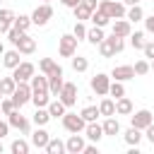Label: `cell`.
I'll return each instance as SVG.
<instances>
[{"label":"cell","instance_id":"cell-5","mask_svg":"<svg viewBox=\"0 0 154 154\" xmlns=\"http://www.w3.org/2000/svg\"><path fill=\"white\" fill-rule=\"evenodd\" d=\"M149 123H154V118H152V111L142 108V111H135V113H130V125H132V128H137V130H144Z\"/></svg>","mask_w":154,"mask_h":154},{"label":"cell","instance_id":"cell-3","mask_svg":"<svg viewBox=\"0 0 154 154\" xmlns=\"http://www.w3.org/2000/svg\"><path fill=\"white\" fill-rule=\"evenodd\" d=\"M51 17H53V7H51L48 2H43V5H38V7L31 12V24H36V26H46Z\"/></svg>","mask_w":154,"mask_h":154},{"label":"cell","instance_id":"cell-4","mask_svg":"<svg viewBox=\"0 0 154 154\" xmlns=\"http://www.w3.org/2000/svg\"><path fill=\"white\" fill-rule=\"evenodd\" d=\"M75 51H77V38H75L72 34H63L60 41H58V53H60L63 58H72Z\"/></svg>","mask_w":154,"mask_h":154},{"label":"cell","instance_id":"cell-2","mask_svg":"<svg viewBox=\"0 0 154 154\" xmlns=\"http://www.w3.org/2000/svg\"><path fill=\"white\" fill-rule=\"evenodd\" d=\"M84 125H87V120L82 118V116H77V113H63V128L67 130V132H82L84 130Z\"/></svg>","mask_w":154,"mask_h":154},{"label":"cell","instance_id":"cell-13","mask_svg":"<svg viewBox=\"0 0 154 154\" xmlns=\"http://www.w3.org/2000/svg\"><path fill=\"white\" fill-rule=\"evenodd\" d=\"M14 48H17L22 55H29V53H34V51H36V41H34L29 34H22V38L14 43Z\"/></svg>","mask_w":154,"mask_h":154},{"label":"cell","instance_id":"cell-26","mask_svg":"<svg viewBox=\"0 0 154 154\" xmlns=\"http://www.w3.org/2000/svg\"><path fill=\"white\" fill-rule=\"evenodd\" d=\"M103 38H106V36H103V29H101V26H94V29L87 31V41H89L91 46H99Z\"/></svg>","mask_w":154,"mask_h":154},{"label":"cell","instance_id":"cell-45","mask_svg":"<svg viewBox=\"0 0 154 154\" xmlns=\"http://www.w3.org/2000/svg\"><path fill=\"white\" fill-rule=\"evenodd\" d=\"M142 51H144V58H154V41H144V46H142Z\"/></svg>","mask_w":154,"mask_h":154},{"label":"cell","instance_id":"cell-44","mask_svg":"<svg viewBox=\"0 0 154 154\" xmlns=\"http://www.w3.org/2000/svg\"><path fill=\"white\" fill-rule=\"evenodd\" d=\"M111 41H113V51H116V53H120V51L125 48V41H123L120 36H113V34H111Z\"/></svg>","mask_w":154,"mask_h":154},{"label":"cell","instance_id":"cell-16","mask_svg":"<svg viewBox=\"0 0 154 154\" xmlns=\"http://www.w3.org/2000/svg\"><path fill=\"white\" fill-rule=\"evenodd\" d=\"M84 132H87V137L91 140V142H99L101 137H103V128L96 123V120H91V123H87L84 125Z\"/></svg>","mask_w":154,"mask_h":154},{"label":"cell","instance_id":"cell-8","mask_svg":"<svg viewBox=\"0 0 154 154\" xmlns=\"http://www.w3.org/2000/svg\"><path fill=\"white\" fill-rule=\"evenodd\" d=\"M34 72H36V67H34L31 63H19V65L12 70V77H14V82H29V79L34 77Z\"/></svg>","mask_w":154,"mask_h":154},{"label":"cell","instance_id":"cell-43","mask_svg":"<svg viewBox=\"0 0 154 154\" xmlns=\"http://www.w3.org/2000/svg\"><path fill=\"white\" fill-rule=\"evenodd\" d=\"M17 106H14V101L12 99H5L2 96V101H0V111H2V116H7V113H12Z\"/></svg>","mask_w":154,"mask_h":154},{"label":"cell","instance_id":"cell-1","mask_svg":"<svg viewBox=\"0 0 154 154\" xmlns=\"http://www.w3.org/2000/svg\"><path fill=\"white\" fill-rule=\"evenodd\" d=\"M10 99L14 101L17 108H22L24 103L31 101V84H26V82H17V87H14V91L10 94Z\"/></svg>","mask_w":154,"mask_h":154},{"label":"cell","instance_id":"cell-7","mask_svg":"<svg viewBox=\"0 0 154 154\" xmlns=\"http://www.w3.org/2000/svg\"><path fill=\"white\" fill-rule=\"evenodd\" d=\"M58 99L65 103V108L75 106V101H77V84L65 82V84H63V89H60V94H58Z\"/></svg>","mask_w":154,"mask_h":154},{"label":"cell","instance_id":"cell-38","mask_svg":"<svg viewBox=\"0 0 154 154\" xmlns=\"http://www.w3.org/2000/svg\"><path fill=\"white\" fill-rule=\"evenodd\" d=\"M87 67H89V60L87 58H82V55L72 58V70L75 72H87Z\"/></svg>","mask_w":154,"mask_h":154},{"label":"cell","instance_id":"cell-22","mask_svg":"<svg viewBox=\"0 0 154 154\" xmlns=\"http://www.w3.org/2000/svg\"><path fill=\"white\" fill-rule=\"evenodd\" d=\"M48 101H51V91H31V103L36 108L48 106Z\"/></svg>","mask_w":154,"mask_h":154},{"label":"cell","instance_id":"cell-52","mask_svg":"<svg viewBox=\"0 0 154 154\" xmlns=\"http://www.w3.org/2000/svg\"><path fill=\"white\" fill-rule=\"evenodd\" d=\"M60 2H63L65 7H70V10H72V7H77V5L82 2V0H60Z\"/></svg>","mask_w":154,"mask_h":154},{"label":"cell","instance_id":"cell-14","mask_svg":"<svg viewBox=\"0 0 154 154\" xmlns=\"http://www.w3.org/2000/svg\"><path fill=\"white\" fill-rule=\"evenodd\" d=\"M48 140H51V135H48L41 125H36V130H34V135H31V144H34L36 149H46Z\"/></svg>","mask_w":154,"mask_h":154},{"label":"cell","instance_id":"cell-23","mask_svg":"<svg viewBox=\"0 0 154 154\" xmlns=\"http://www.w3.org/2000/svg\"><path fill=\"white\" fill-rule=\"evenodd\" d=\"M31 91H48V77L46 75H34L31 77Z\"/></svg>","mask_w":154,"mask_h":154},{"label":"cell","instance_id":"cell-39","mask_svg":"<svg viewBox=\"0 0 154 154\" xmlns=\"http://www.w3.org/2000/svg\"><path fill=\"white\" fill-rule=\"evenodd\" d=\"M108 94L111 96H116V99H120V96H125V87H123V82H111V87H108Z\"/></svg>","mask_w":154,"mask_h":154},{"label":"cell","instance_id":"cell-18","mask_svg":"<svg viewBox=\"0 0 154 154\" xmlns=\"http://www.w3.org/2000/svg\"><path fill=\"white\" fill-rule=\"evenodd\" d=\"M123 140L128 142V147H140V142H142V130H137V128L130 125V130H125Z\"/></svg>","mask_w":154,"mask_h":154},{"label":"cell","instance_id":"cell-9","mask_svg":"<svg viewBox=\"0 0 154 154\" xmlns=\"http://www.w3.org/2000/svg\"><path fill=\"white\" fill-rule=\"evenodd\" d=\"M108 87H111V77H108V75L99 72V75L91 77V89H94L99 96H106V94H108Z\"/></svg>","mask_w":154,"mask_h":154},{"label":"cell","instance_id":"cell-54","mask_svg":"<svg viewBox=\"0 0 154 154\" xmlns=\"http://www.w3.org/2000/svg\"><path fill=\"white\" fill-rule=\"evenodd\" d=\"M149 70H154V58H152V63H149Z\"/></svg>","mask_w":154,"mask_h":154},{"label":"cell","instance_id":"cell-25","mask_svg":"<svg viewBox=\"0 0 154 154\" xmlns=\"http://www.w3.org/2000/svg\"><path fill=\"white\" fill-rule=\"evenodd\" d=\"M89 19L94 22V26H101V29H103V26L111 22V17H108L106 12H101V10H94V12L89 14Z\"/></svg>","mask_w":154,"mask_h":154},{"label":"cell","instance_id":"cell-19","mask_svg":"<svg viewBox=\"0 0 154 154\" xmlns=\"http://www.w3.org/2000/svg\"><path fill=\"white\" fill-rule=\"evenodd\" d=\"M12 22H14V12L12 10H0V34H7L12 29Z\"/></svg>","mask_w":154,"mask_h":154},{"label":"cell","instance_id":"cell-53","mask_svg":"<svg viewBox=\"0 0 154 154\" xmlns=\"http://www.w3.org/2000/svg\"><path fill=\"white\" fill-rule=\"evenodd\" d=\"M123 2H125L128 7H130V5H140V0H123Z\"/></svg>","mask_w":154,"mask_h":154},{"label":"cell","instance_id":"cell-40","mask_svg":"<svg viewBox=\"0 0 154 154\" xmlns=\"http://www.w3.org/2000/svg\"><path fill=\"white\" fill-rule=\"evenodd\" d=\"M130 43H132V48H140L142 51V46H144V31H130Z\"/></svg>","mask_w":154,"mask_h":154},{"label":"cell","instance_id":"cell-51","mask_svg":"<svg viewBox=\"0 0 154 154\" xmlns=\"http://www.w3.org/2000/svg\"><path fill=\"white\" fill-rule=\"evenodd\" d=\"M82 5H87V7L94 12V10H96V5H99V0H82Z\"/></svg>","mask_w":154,"mask_h":154},{"label":"cell","instance_id":"cell-50","mask_svg":"<svg viewBox=\"0 0 154 154\" xmlns=\"http://www.w3.org/2000/svg\"><path fill=\"white\" fill-rule=\"evenodd\" d=\"M7 132H10V123H5V120H0V140H2V137H5Z\"/></svg>","mask_w":154,"mask_h":154},{"label":"cell","instance_id":"cell-6","mask_svg":"<svg viewBox=\"0 0 154 154\" xmlns=\"http://www.w3.org/2000/svg\"><path fill=\"white\" fill-rule=\"evenodd\" d=\"M46 77H48V91H51L53 96H58L60 89H63V84H65V82H63V67L55 65V70H53L51 75H46Z\"/></svg>","mask_w":154,"mask_h":154},{"label":"cell","instance_id":"cell-57","mask_svg":"<svg viewBox=\"0 0 154 154\" xmlns=\"http://www.w3.org/2000/svg\"><path fill=\"white\" fill-rule=\"evenodd\" d=\"M0 154H2V142H0Z\"/></svg>","mask_w":154,"mask_h":154},{"label":"cell","instance_id":"cell-47","mask_svg":"<svg viewBox=\"0 0 154 154\" xmlns=\"http://www.w3.org/2000/svg\"><path fill=\"white\" fill-rule=\"evenodd\" d=\"M144 137H147V140L154 144V123H149V125L144 128Z\"/></svg>","mask_w":154,"mask_h":154},{"label":"cell","instance_id":"cell-41","mask_svg":"<svg viewBox=\"0 0 154 154\" xmlns=\"http://www.w3.org/2000/svg\"><path fill=\"white\" fill-rule=\"evenodd\" d=\"M72 36L79 41V38H87V26L82 22H75V29H72Z\"/></svg>","mask_w":154,"mask_h":154},{"label":"cell","instance_id":"cell-35","mask_svg":"<svg viewBox=\"0 0 154 154\" xmlns=\"http://www.w3.org/2000/svg\"><path fill=\"white\" fill-rule=\"evenodd\" d=\"M72 12H75V19L77 22H84V19H89V14H91V10L87 7V5H77V7H72Z\"/></svg>","mask_w":154,"mask_h":154},{"label":"cell","instance_id":"cell-56","mask_svg":"<svg viewBox=\"0 0 154 154\" xmlns=\"http://www.w3.org/2000/svg\"><path fill=\"white\" fill-rule=\"evenodd\" d=\"M2 96H5V94H2V89H0V101H2Z\"/></svg>","mask_w":154,"mask_h":154},{"label":"cell","instance_id":"cell-11","mask_svg":"<svg viewBox=\"0 0 154 154\" xmlns=\"http://www.w3.org/2000/svg\"><path fill=\"white\" fill-rule=\"evenodd\" d=\"M130 22L125 19V17H120V19H113V24H111V34L113 36H120V38H125V36H130Z\"/></svg>","mask_w":154,"mask_h":154},{"label":"cell","instance_id":"cell-58","mask_svg":"<svg viewBox=\"0 0 154 154\" xmlns=\"http://www.w3.org/2000/svg\"><path fill=\"white\" fill-rule=\"evenodd\" d=\"M43 2H51V0H43Z\"/></svg>","mask_w":154,"mask_h":154},{"label":"cell","instance_id":"cell-10","mask_svg":"<svg viewBox=\"0 0 154 154\" xmlns=\"http://www.w3.org/2000/svg\"><path fill=\"white\" fill-rule=\"evenodd\" d=\"M7 123H10V128H17V130H22V132H29V120L14 108L12 113H7Z\"/></svg>","mask_w":154,"mask_h":154},{"label":"cell","instance_id":"cell-17","mask_svg":"<svg viewBox=\"0 0 154 154\" xmlns=\"http://www.w3.org/2000/svg\"><path fill=\"white\" fill-rule=\"evenodd\" d=\"M19 55H22V53H19L17 48H14V51H5V53H2V65H5V67H10V70H14V67L22 63V60H19Z\"/></svg>","mask_w":154,"mask_h":154},{"label":"cell","instance_id":"cell-34","mask_svg":"<svg viewBox=\"0 0 154 154\" xmlns=\"http://www.w3.org/2000/svg\"><path fill=\"white\" fill-rule=\"evenodd\" d=\"M48 120H51V113H48V108H46V106H43V108H36V113H34V123L43 128Z\"/></svg>","mask_w":154,"mask_h":154},{"label":"cell","instance_id":"cell-12","mask_svg":"<svg viewBox=\"0 0 154 154\" xmlns=\"http://www.w3.org/2000/svg\"><path fill=\"white\" fill-rule=\"evenodd\" d=\"M111 77L118 79V82H128V79L135 77V70H132V65H116L111 70Z\"/></svg>","mask_w":154,"mask_h":154},{"label":"cell","instance_id":"cell-36","mask_svg":"<svg viewBox=\"0 0 154 154\" xmlns=\"http://www.w3.org/2000/svg\"><path fill=\"white\" fill-rule=\"evenodd\" d=\"M12 154H29V142L26 140H14L12 147H10Z\"/></svg>","mask_w":154,"mask_h":154},{"label":"cell","instance_id":"cell-55","mask_svg":"<svg viewBox=\"0 0 154 154\" xmlns=\"http://www.w3.org/2000/svg\"><path fill=\"white\" fill-rule=\"evenodd\" d=\"M2 53H5V48H2V41H0V55H2Z\"/></svg>","mask_w":154,"mask_h":154},{"label":"cell","instance_id":"cell-31","mask_svg":"<svg viewBox=\"0 0 154 154\" xmlns=\"http://www.w3.org/2000/svg\"><path fill=\"white\" fill-rule=\"evenodd\" d=\"M99 51H101V55H103V58H113V55H116V51H113V41H111V36H108V38H103V41L99 43Z\"/></svg>","mask_w":154,"mask_h":154},{"label":"cell","instance_id":"cell-30","mask_svg":"<svg viewBox=\"0 0 154 154\" xmlns=\"http://www.w3.org/2000/svg\"><path fill=\"white\" fill-rule=\"evenodd\" d=\"M99 113L101 116H116V101L113 99H103L99 103Z\"/></svg>","mask_w":154,"mask_h":154},{"label":"cell","instance_id":"cell-37","mask_svg":"<svg viewBox=\"0 0 154 154\" xmlns=\"http://www.w3.org/2000/svg\"><path fill=\"white\" fill-rule=\"evenodd\" d=\"M14 87H17L14 77H2V79H0V89H2V94H5V96H10V94L14 91Z\"/></svg>","mask_w":154,"mask_h":154},{"label":"cell","instance_id":"cell-28","mask_svg":"<svg viewBox=\"0 0 154 154\" xmlns=\"http://www.w3.org/2000/svg\"><path fill=\"white\" fill-rule=\"evenodd\" d=\"M125 19H128V22H140V19H144L142 7H140V5H130V10H125Z\"/></svg>","mask_w":154,"mask_h":154},{"label":"cell","instance_id":"cell-42","mask_svg":"<svg viewBox=\"0 0 154 154\" xmlns=\"http://www.w3.org/2000/svg\"><path fill=\"white\" fill-rule=\"evenodd\" d=\"M132 70H135V75H140V77H142V75H147V72H149V63H147V60H137V63L132 65Z\"/></svg>","mask_w":154,"mask_h":154},{"label":"cell","instance_id":"cell-15","mask_svg":"<svg viewBox=\"0 0 154 154\" xmlns=\"http://www.w3.org/2000/svg\"><path fill=\"white\" fill-rule=\"evenodd\" d=\"M82 149H84V140H82V135H79V132H72L70 140L65 142V152H70V154H79Z\"/></svg>","mask_w":154,"mask_h":154},{"label":"cell","instance_id":"cell-24","mask_svg":"<svg viewBox=\"0 0 154 154\" xmlns=\"http://www.w3.org/2000/svg\"><path fill=\"white\" fill-rule=\"evenodd\" d=\"M48 113H51V118H63V113H65V103L60 101V99H55V101H48Z\"/></svg>","mask_w":154,"mask_h":154},{"label":"cell","instance_id":"cell-21","mask_svg":"<svg viewBox=\"0 0 154 154\" xmlns=\"http://www.w3.org/2000/svg\"><path fill=\"white\" fill-rule=\"evenodd\" d=\"M103 135H118L120 132V123H118V118H113V116H106V120H103Z\"/></svg>","mask_w":154,"mask_h":154},{"label":"cell","instance_id":"cell-32","mask_svg":"<svg viewBox=\"0 0 154 154\" xmlns=\"http://www.w3.org/2000/svg\"><path fill=\"white\" fill-rule=\"evenodd\" d=\"M55 65H58V63H55L53 58H41V60H38V70H41V75H51V72L55 70Z\"/></svg>","mask_w":154,"mask_h":154},{"label":"cell","instance_id":"cell-46","mask_svg":"<svg viewBox=\"0 0 154 154\" xmlns=\"http://www.w3.org/2000/svg\"><path fill=\"white\" fill-rule=\"evenodd\" d=\"M22 34H24V31H19V29H14V26H12V29L7 31V38H10L12 43H17V41L22 38Z\"/></svg>","mask_w":154,"mask_h":154},{"label":"cell","instance_id":"cell-20","mask_svg":"<svg viewBox=\"0 0 154 154\" xmlns=\"http://www.w3.org/2000/svg\"><path fill=\"white\" fill-rule=\"evenodd\" d=\"M116 113H118V116H130V113H132V101H130L128 96L116 99Z\"/></svg>","mask_w":154,"mask_h":154},{"label":"cell","instance_id":"cell-48","mask_svg":"<svg viewBox=\"0 0 154 154\" xmlns=\"http://www.w3.org/2000/svg\"><path fill=\"white\" fill-rule=\"evenodd\" d=\"M82 154H99V147H96V144H84Z\"/></svg>","mask_w":154,"mask_h":154},{"label":"cell","instance_id":"cell-49","mask_svg":"<svg viewBox=\"0 0 154 154\" xmlns=\"http://www.w3.org/2000/svg\"><path fill=\"white\" fill-rule=\"evenodd\" d=\"M144 29H147V31H149V34H154V14H152V17H147V19H144Z\"/></svg>","mask_w":154,"mask_h":154},{"label":"cell","instance_id":"cell-59","mask_svg":"<svg viewBox=\"0 0 154 154\" xmlns=\"http://www.w3.org/2000/svg\"><path fill=\"white\" fill-rule=\"evenodd\" d=\"M0 116H2V111H0Z\"/></svg>","mask_w":154,"mask_h":154},{"label":"cell","instance_id":"cell-33","mask_svg":"<svg viewBox=\"0 0 154 154\" xmlns=\"http://www.w3.org/2000/svg\"><path fill=\"white\" fill-rule=\"evenodd\" d=\"M79 116H82V118H84L87 123H91V120H96V118H99L101 113H99V106H84Z\"/></svg>","mask_w":154,"mask_h":154},{"label":"cell","instance_id":"cell-29","mask_svg":"<svg viewBox=\"0 0 154 154\" xmlns=\"http://www.w3.org/2000/svg\"><path fill=\"white\" fill-rule=\"evenodd\" d=\"M12 26L26 34V31H29V26H31V17H26V14H19V17H17V14H14V22H12Z\"/></svg>","mask_w":154,"mask_h":154},{"label":"cell","instance_id":"cell-27","mask_svg":"<svg viewBox=\"0 0 154 154\" xmlns=\"http://www.w3.org/2000/svg\"><path fill=\"white\" fill-rule=\"evenodd\" d=\"M46 152H48V154H63V152H65V142L58 140V137H51L48 144H46Z\"/></svg>","mask_w":154,"mask_h":154}]
</instances>
